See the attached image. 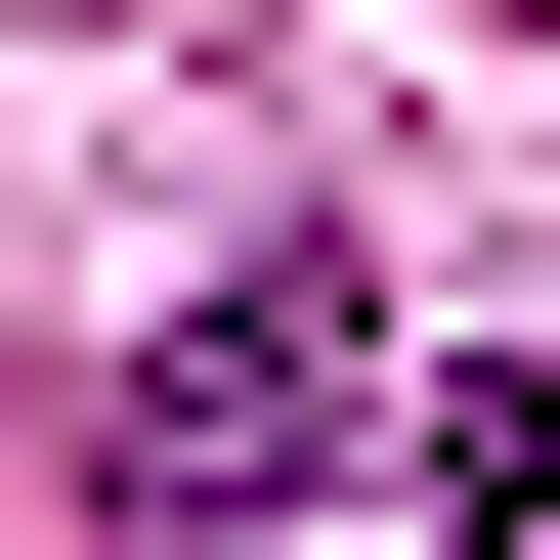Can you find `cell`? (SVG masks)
Returning a JSON list of instances; mask_svg holds the SVG:
<instances>
[{"label": "cell", "instance_id": "cell-1", "mask_svg": "<svg viewBox=\"0 0 560 560\" xmlns=\"http://www.w3.org/2000/svg\"><path fill=\"white\" fill-rule=\"evenodd\" d=\"M346 388H388L346 259H215L173 346H130V517H302V475H346Z\"/></svg>", "mask_w": 560, "mask_h": 560}]
</instances>
